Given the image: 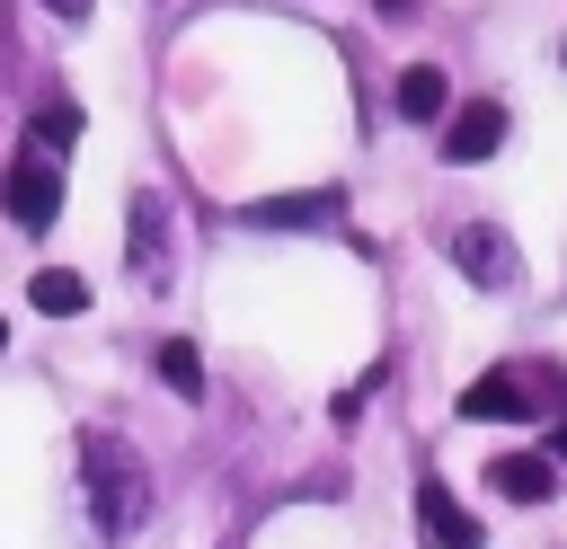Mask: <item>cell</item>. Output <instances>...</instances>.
I'll use <instances>...</instances> for the list:
<instances>
[{"instance_id": "obj_7", "label": "cell", "mask_w": 567, "mask_h": 549, "mask_svg": "<svg viewBox=\"0 0 567 549\" xmlns=\"http://www.w3.org/2000/svg\"><path fill=\"white\" fill-rule=\"evenodd\" d=\"M496 142H505V106H496V97H470V106L443 124V159H452V168L496 159Z\"/></svg>"}, {"instance_id": "obj_9", "label": "cell", "mask_w": 567, "mask_h": 549, "mask_svg": "<svg viewBox=\"0 0 567 549\" xmlns=\"http://www.w3.org/2000/svg\"><path fill=\"white\" fill-rule=\"evenodd\" d=\"M337 186H319V195H257L239 221H257V230H310V221H337Z\"/></svg>"}, {"instance_id": "obj_4", "label": "cell", "mask_w": 567, "mask_h": 549, "mask_svg": "<svg viewBox=\"0 0 567 549\" xmlns=\"http://www.w3.org/2000/svg\"><path fill=\"white\" fill-rule=\"evenodd\" d=\"M549 398V372H478L470 390H461V416L470 425H487V416H532Z\"/></svg>"}, {"instance_id": "obj_13", "label": "cell", "mask_w": 567, "mask_h": 549, "mask_svg": "<svg viewBox=\"0 0 567 549\" xmlns=\"http://www.w3.org/2000/svg\"><path fill=\"white\" fill-rule=\"evenodd\" d=\"M71 133H80V106H44V124H27V151L62 159V151H71Z\"/></svg>"}, {"instance_id": "obj_11", "label": "cell", "mask_w": 567, "mask_h": 549, "mask_svg": "<svg viewBox=\"0 0 567 549\" xmlns=\"http://www.w3.org/2000/svg\"><path fill=\"white\" fill-rule=\"evenodd\" d=\"M27 292H35V310H44V319H80V310H89V283H80L71 266H44Z\"/></svg>"}, {"instance_id": "obj_6", "label": "cell", "mask_w": 567, "mask_h": 549, "mask_svg": "<svg viewBox=\"0 0 567 549\" xmlns=\"http://www.w3.org/2000/svg\"><path fill=\"white\" fill-rule=\"evenodd\" d=\"M416 531H425V549H478V514L443 478H416Z\"/></svg>"}, {"instance_id": "obj_12", "label": "cell", "mask_w": 567, "mask_h": 549, "mask_svg": "<svg viewBox=\"0 0 567 549\" xmlns=\"http://www.w3.org/2000/svg\"><path fill=\"white\" fill-rule=\"evenodd\" d=\"M159 381H168L177 398H204V354H195L186 336H168V345H159Z\"/></svg>"}, {"instance_id": "obj_8", "label": "cell", "mask_w": 567, "mask_h": 549, "mask_svg": "<svg viewBox=\"0 0 567 549\" xmlns=\"http://www.w3.org/2000/svg\"><path fill=\"white\" fill-rule=\"evenodd\" d=\"M487 487H496V496H514V505H549L558 460H549V452H496V460H487Z\"/></svg>"}, {"instance_id": "obj_17", "label": "cell", "mask_w": 567, "mask_h": 549, "mask_svg": "<svg viewBox=\"0 0 567 549\" xmlns=\"http://www.w3.org/2000/svg\"><path fill=\"white\" fill-rule=\"evenodd\" d=\"M0 345H9V328H0Z\"/></svg>"}, {"instance_id": "obj_5", "label": "cell", "mask_w": 567, "mask_h": 549, "mask_svg": "<svg viewBox=\"0 0 567 549\" xmlns=\"http://www.w3.org/2000/svg\"><path fill=\"white\" fill-rule=\"evenodd\" d=\"M452 266H461L470 283H487V292L523 274V257H514V239H505V230H487V221H461V230H452Z\"/></svg>"}, {"instance_id": "obj_1", "label": "cell", "mask_w": 567, "mask_h": 549, "mask_svg": "<svg viewBox=\"0 0 567 549\" xmlns=\"http://www.w3.org/2000/svg\"><path fill=\"white\" fill-rule=\"evenodd\" d=\"M80 487H89L97 540H133V531L151 522V469H142V452H133L124 434H106V425L80 434Z\"/></svg>"}, {"instance_id": "obj_2", "label": "cell", "mask_w": 567, "mask_h": 549, "mask_svg": "<svg viewBox=\"0 0 567 549\" xmlns=\"http://www.w3.org/2000/svg\"><path fill=\"white\" fill-rule=\"evenodd\" d=\"M124 266H133L142 292H168V283H177V213H168L151 186H142L133 213H124Z\"/></svg>"}, {"instance_id": "obj_3", "label": "cell", "mask_w": 567, "mask_h": 549, "mask_svg": "<svg viewBox=\"0 0 567 549\" xmlns=\"http://www.w3.org/2000/svg\"><path fill=\"white\" fill-rule=\"evenodd\" d=\"M0 213H9L18 230H53V221H62V159L18 151L9 177H0Z\"/></svg>"}, {"instance_id": "obj_15", "label": "cell", "mask_w": 567, "mask_h": 549, "mask_svg": "<svg viewBox=\"0 0 567 549\" xmlns=\"http://www.w3.org/2000/svg\"><path fill=\"white\" fill-rule=\"evenodd\" d=\"M549 460H567V407H558V425H549V443H540Z\"/></svg>"}, {"instance_id": "obj_14", "label": "cell", "mask_w": 567, "mask_h": 549, "mask_svg": "<svg viewBox=\"0 0 567 549\" xmlns=\"http://www.w3.org/2000/svg\"><path fill=\"white\" fill-rule=\"evenodd\" d=\"M372 18H390V27H399V18H416V0H372Z\"/></svg>"}, {"instance_id": "obj_10", "label": "cell", "mask_w": 567, "mask_h": 549, "mask_svg": "<svg viewBox=\"0 0 567 549\" xmlns=\"http://www.w3.org/2000/svg\"><path fill=\"white\" fill-rule=\"evenodd\" d=\"M399 115H408V124H434V115H452V80H443L434 62H408V71H399Z\"/></svg>"}, {"instance_id": "obj_16", "label": "cell", "mask_w": 567, "mask_h": 549, "mask_svg": "<svg viewBox=\"0 0 567 549\" xmlns=\"http://www.w3.org/2000/svg\"><path fill=\"white\" fill-rule=\"evenodd\" d=\"M44 9H53V18H89L97 0H44Z\"/></svg>"}]
</instances>
